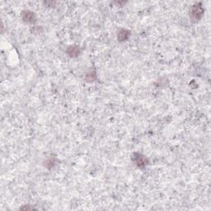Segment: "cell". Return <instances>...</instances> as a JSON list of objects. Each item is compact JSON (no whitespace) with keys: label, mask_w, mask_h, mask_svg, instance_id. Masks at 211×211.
<instances>
[{"label":"cell","mask_w":211,"mask_h":211,"mask_svg":"<svg viewBox=\"0 0 211 211\" xmlns=\"http://www.w3.org/2000/svg\"><path fill=\"white\" fill-rule=\"evenodd\" d=\"M204 9L201 7L200 4H195L192 7L191 11V16L195 20H199L203 15Z\"/></svg>","instance_id":"1"},{"label":"cell","mask_w":211,"mask_h":211,"mask_svg":"<svg viewBox=\"0 0 211 211\" xmlns=\"http://www.w3.org/2000/svg\"><path fill=\"white\" fill-rule=\"evenodd\" d=\"M22 18L25 22H33L34 20H35V14L31 12H26L23 13V16H22Z\"/></svg>","instance_id":"2"},{"label":"cell","mask_w":211,"mask_h":211,"mask_svg":"<svg viewBox=\"0 0 211 211\" xmlns=\"http://www.w3.org/2000/svg\"><path fill=\"white\" fill-rule=\"evenodd\" d=\"M130 37V32L126 30H122L120 31L118 35V39L120 41H125Z\"/></svg>","instance_id":"3"},{"label":"cell","mask_w":211,"mask_h":211,"mask_svg":"<svg viewBox=\"0 0 211 211\" xmlns=\"http://www.w3.org/2000/svg\"><path fill=\"white\" fill-rule=\"evenodd\" d=\"M68 52V54H69V55H70L71 56H76V55H78V54L79 50H78V48H76V47H70Z\"/></svg>","instance_id":"4"}]
</instances>
